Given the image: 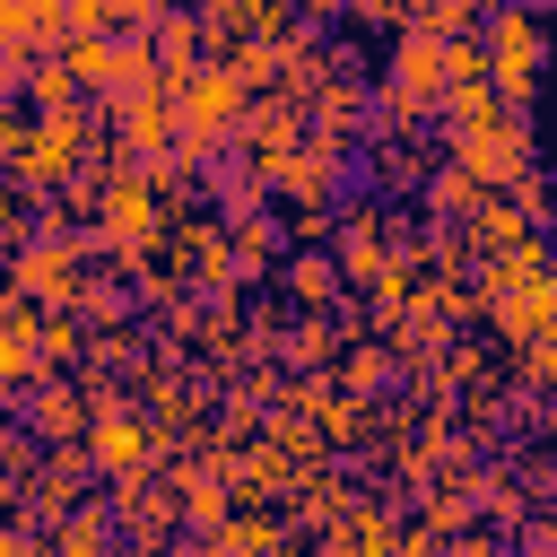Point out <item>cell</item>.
Segmentation results:
<instances>
[{
    "instance_id": "cell-22",
    "label": "cell",
    "mask_w": 557,
    "mask_h": 557,
    "mask_svg": "<svg viewBox=\"0 0 557 557\" xmlns=\"http://www.w3.org/2000/svg\"><path fill=\"white\" fill-rule=\"evenodd\" d=\"M453 557H505V548H496V540H479V531H461V540H453Z\"/></svg>"
},
{
    "instance_id": "cell-5",
    "label": "cell",
    "mask_w": 557,
    "mask_h": 557,
    "mask_svg": "<svg viewBox=\"0 0 557 557\" xmlns=\"http://www.w3.org/2000/svg\"><path fill=\"white\" fill-rule=\"evenodd\" d=\"M96 226L113 235L122 261H139V244L157 235V183H148V174H113L104 200H96Z\"/></svg>"
},
{
    "instance_id": "cell-18",
    "label": "cell",
    "mask_w": 557,
    "mask_h": 557,
    "mask_svg": "<svg viewBox=\"0 0 557 557\" xmlns=\"http://www.w3.org/2000/svg\"><path fill=\"white\" fill-rule=\"evenodd\" d=\"M392 374V348H348V366H339V392H374Z\"/></svg>"
},
{
    "instance_id": "cell-4",
    "label": "cell",
    "mask_w": 557,
    "mask_h": 557,
    "mask_svg": "<svg viewBox=\"0 0 557 557\" xmlns=\"http://www.w3.org/2000/svg\"><path fill=\"white\" fill-rule=\"evenodd\" d=\"M487 61H496V96L522 113L531 104V78H540V17L531 9H496L487 17Z\"/></svg>"
},
{
    "instance_id": "cell-19",
    "label": "cell",
    "mask_w": 557,
    "mask_h": 557,
    "mask_svg": "<svg viewBox=\"0 0 557 557\" xmlns=\"http://www.w3.org/2000/svg\"><path fill=\"white\" fill-rule=\"evenodd\" d=\"M35 426H44V435H70V426H78V400H70V392H44V400H35Z\"/></svg>"
},
{
    "instance_id": "cell-9",
    "label": "cell",
    "mask_w": 557,
    "mask_h": 557,
    "mask_svg": "<svg viewBox=\"0 0 557 557\" xmlns=\"http://www.w3.org/2000/svg\"><path fill=\"white\" fill-rule=\"evenodd\" d=\"M496 331H505L513 348H531V339H557V270H540L531 287L496 296Z\"/></svg>"
},
{
    "instance_id": "cell-6",
    "label": "cell",
    "mask_w": 557,
    "mask_h": 557,
    "mask_svg": "<svg viewBox=\"0 0 557 557\" xmlns=\"http://www.w3.org/2000/svg\"><path fill=\"white\" fill-rule=\"evenodd\" d=\"M87 453H96V470H104V479H148L157 435H148V418H131V409L113 400L104 418H87Z\"/></svg>"
},
{
    "instance_id": "cell-15",
    "label": "cell",
    "mask_w": 557,
    "mask_h": 557,
    "mask_svg": "<svg viewBox=\"0 0 557 557\" xmlns=\"http://www.w3.org/2000/svg\"><path fill=\"white\" fill-rule=\"evenodd\" d=\"M339 261H322V252H305V261H287V287H296V305H331L339 296Z\"/></svg>"
},
{
    "instance_id": "cell-23",
    "label": "cell",
    "mask_w": 557,
    "mask_h": 557,
    "mask_svg": "<svg viewBox=\"0 0 557 557\" xmlns=\"http://www.w3.org/2000/svg\"><path fill=\"white\" fill-rule=\"evenodd\" d=\"M165 557H218V540H191V548H165Z\"/></svg>"
},
{
    "instance_id": "cell-14",
    "label": "cell",
    "mask_w": 557,
    "mask_h": 557,
    "mask_svg": "<svg viewBox=\"0 0 557 557\" xmlns=\"http://www.w3.org/2000/svg\"><path fill=\"white\" fill-rule=\"evenodd\" d=\"M26 96H35L44 113H78V78H70V61H35V70H26Z\"/></svg>"
},
{
    "instance_id": "cell-24",
    "label": "cell",
    "mask_w": 557,
    "mask_h": 557,
    "mask_svg": "<svg viewBox=\"0 0 557 557\" xmlns=\"http://www.w3.org/2000/svg\"><path fill=\"white\" fill-rule=\"evenodd\" d=\"M305 9H313V17H339V9H348V0H305Z\"/></svg>"
},
{
    "instance_id": "cell-12",
    "label": "cell",
    "mask_w": 557,
    "mask_h": 557,
    "mask_svg": "<svg viewBox=\"0 0 557 557\" xmlns=\"http://www.w3.org/2000/svg\"><path fill=\"white\" fill-rule=\"evenodd\" d=\"M505 113H513V104L496 96V78H470V87H453V96H444V122H453V131H496Z\"/></svg>"
},
{
    "instance_id": "cell-8",
    "label": "cell",
    "mask_w": 557,
    "mask_h": 557,
    "mask_svg": "<svg viewBox=\"0 0 557 557\" xmlns=\"http://www.w3.org/2000/svg\"><path fill=\"white\" fill-rule=\"evenodd\" d=\"M174 513H183V496H165V487H148V479H113V522H122L139 548H165Z\"/></svg>"
},
{
    "instance_id": "cell-11",
    "label": "cell",
    "mask_w": 557,
    "mask_h": 557,
    "mask_svg": "<svg viewBox=\"0 0 557 557\" xmlns=\"http://www.w3.org/2000/svg\"><path fill=\"white\" fill-rule=\"evenodd\" d=\"M174 496H183V522H200L209 540L226 531V470L209 461V470H174Z\"/></svg>"
},
{
    "instance_id": "cell-20",
    "label": "cell",
    "mask_w": 557,
    "mask_h": 557,
    "mask_svg": "<svg viewBox=\"0 0 557 557\" xmlns=\"http://www.w3.org/2000/svg\"><path fill=\"white\" fill-rule=\"evenodd\" d=\"M78 313H96V322H113V313H122V287H96V278H87V296H78Z\"/></svg>"
},
{
    "instance_id": "cell-10",
    "label": "cell",
    "mask_w": 557,
    "mask_h": 557,
    "mask_svg": "<svg viewBox=\"0 0 557 557\" xmlns=\"http://www.w3.org/2000/svg\"><path fill=\"white\" fill-rule=\"evenodd\" d=\"M357 122H366V96H357L348 78H331V87L313 96V148H322V157H339V148L357 139Z\"/></svg>"
},
{
    "instance_id": "cell-25",
    "label": "cell",
    "mask_w": 557,
    "mask_h": 557,
    "mask_svg": "<svg viewBox=\"0 0 557 557\" xmlns=\"http://www.w3.org/2000/svg\"><path fill=\"white\" fill-rule=\"evenodd\" d=\"M278 557H305V548H278Z\"/></svg>"
},
{
    "instance_id": "cell-17",
    "label": "cell",
    "mask_w": 557,
    "mask_h": 557,
    "mask_svg": "<svg viewBox=\"0 0 557 557\" xmlns=\"http://www.w3.org/2000/svg\"><path fill=\"white\" fill-rule=\"evenodd\" d=\"M261 270H270V226L235 218V278H261Z\"/></svg>"
},
{
    "instance_id": "cell-1",
    "label": "cell",
    "mask_w": 557,
    "mask_h": 557,
    "mask_svg": "<svg viewBox=\"0 0 557 557\" xmlns=\"http://www.w3.org/2000/svg\"><path fill=\"white\" fill-rule=\"evenodd\" d=\"M244 113H252V87L226 70V61H209V70H191L183 87H174V122H183V157H218L235 131H244Z\"/></svg>"
},
{
    "instance_id": "cell-3",
    "label": "cell",
    "mask_w": 557,
    "mask_h": 557,
    "mask_svg": "<svg viewBox=\"0 0 557 557\" xmlns=\"http://www.w3.org/2000/svg\"><path fill=\"white\" fill-rule=\"evenodd\" d=\"M453 165H461L479 191H513V183L531 174V131H522V113H505L496 131H453Z\"/></svg>"
},
{
    "instance_id": "cell-2",
    "label": "cell",
    "mask_w": 557,
    "mask_h": 557,
    "mask_svg": "<svg viewBox=\"0 0 557 557\" xmlns=\"http://www.w3.org/2000/svg\"><path fill=\"white\" fill-rule=\"evenodd\" d=\"M444 96H453V44L426 35V26H400L392 35V96H383V113L409 122V113H426Z\"/></svg>"
},
{
    "instance_id": "cell-21",
    "label": "cell",
    "mask_w": 557,
    "mask_h": 557,
    "mask_svg": "<svg viewBox=\"0 0 557 557\" xmlns=\"http://www.w3.org/2000/svg\"><path fill=\"white\" fill-rule=\"evenodd\" d=\"M513 557H557V522H522V548Z\"/></svg>"
},
{
    "instance_id": "cell-16",
    "label": "cell",
    "mask_w": 557,
    "mask_h": 557,
    "mask_svg": "<svg viewBox=\"0 0 557 557\" xmlns=\"http://www.w3.org/2000/svg\"><path fill=\"white\" fill-rule=\"evenodd\" d=\"M479 200H487V191H479L461 165H453V174H435V191H426V209H435V218H461V226L479 218Z\"/></svg>"
},
{
    "instance_id": "cell-13",
    "label": "cell",
    "mask_w": 557,
    "mask_h": 557,
    "mask_svg": "<svg viewBox=\"0 0 557 557\" xmlns=\"http://www.w3.org/2000/svg\"><path fill=\"white\" fill-rule=\"evenodd\" d=\"M104 540H113V513H104V505H78V513L61 522V557H113Z\"/></svg>"
},
{
    "instance_id": "cell-7",
    "label": "cell",
    "mask_w": 557,
    "mask_h": 557,
    "mask_svg": "<svg viewBox=\"0 0 557 557\" xmlns=\"http://www.w3.org/2000/svg\"><path fill=\"white\" fill-rule=\"evenodd\" d=\"M17 287H26V296H52V305H78V296H87V278H78V235L26 244V252H17Z\"/></svg>"
}]
</instances>
